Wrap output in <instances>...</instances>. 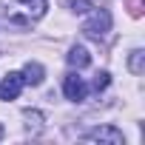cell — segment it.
Here are the masks:
<instances>
[{"mask_svg": "<svg viewBox=\"0 0 145 145\" xmlns=\"http://www.w3.org/2000/svg\"><path fill=\"white\" fill-rule=\"evenodd\" d=\"M48 9V0H0V23L26 29L37 23Z\"/></svg>", "mask_w": 145, "mask_h": 145, "instance_id": "obj_1", "label": "cell"}, {"mask_svg": "<svg viewBox=\"0 0 145 145\" xmlns=\"http://www.w3.org/2000/svg\"><path fill=\"white\" fill-rule=\"evenodd\" d=\"M83 31L88 34V37H105L108 31H111V14L105 12V9H94L91 14H88V20L83 23Z\"/></svg>", "mask_w": 145, "mask_h": 145, "instance_id": "obj_2", "label": "cell"}, {"mask_svg": "<svg viewBox=\"0 0 145 145\" xmlns=\"http://www.w3.org/2000/svg\"><path fill=\"white\" fill-rule=\"evenodd\" d=\"M23 86H26L23 74H17V71H9V74L0 80V100H17L20 91H23Z\"/></svg>", "mask_w": 145, "mask_h": 145, "instance_id": "obj_3", "label": "cell"}, {"mask_svg": "<svg viewBox=\"0 0 145 145\" xmlns=\"http://www.w3.org/2000/svg\"><path fill=\"white\" fill-rule=\"evenodd\" d=\"M63 91H65L68 100H74V103H83L86 94H88L83 77H77V74H65V80H63Z\"/></svg>", "mask_w": 145, "mask_h": 145, "instance_id": "obj_4", "label": "cell"}, {"mask_svg": "<svg viewBox=\"0 0 145 145\" xmlns=\"http://www.w3.org/2000/svg\"><path fill=\"white\" fill-rule=\"evenodd\" d=\"M86 139H97V142H111V145H120L122 142V131H117L114 125H103V128H94L86 134Z\"/></svg>", "mask_w": 145, "mask_h": 145, "instance_id": "obj_5", "label": "cell"}, {"mask_svg": "<svg viewBox=\"0 0 145 145\" xmlns=\"http://www.w3.org/2000/svg\"><path fill=\"white\" fill-rule=\"evenodd\" d=\"M68 65H74V68H86L88 63H91V54L83 48V46H71V51H68Z\"/></svg>", "mask_w": 145, "mask_h": 145, "instance_id": "obj_6", "label": "cell"}, {"mask_svg": "<svg viewBox=\"0 0 145 145\" xmlns=\"http://www.w3.org/2000/svg\"><path fill=\"white\" fill-rule=\"evenodd\" d=\"M43 65L40 63H26V68H23V80L29 83V86H40L43 83Z\"/></svg>", "mask_w": 145, "mask_h": 145, "instance_id": "obj_7", "label": "cell"}, {"mask_svg": "<svg viewBox=\"0 0 145 145\" xmlns=\"http://www.w3.org/2000/svg\"><path fill=\"white\" fill-rule=\"evenodd\" d=\"M142 60H145V51H131V60H128V68H131V74H142V71H145V65H142Z\"/></svg>", "mask_w": 145, "mask_h": 145, "instance_id": "obj_8", "label": "cell"}, {"mask_svg": "<svg viewBox=\"0 0 145 145\" xmlns=\"http://www.w3.org/2000/svg\"><path fill=\"white\" fill-rule=\"evenodd\" d=\"M108 83H111L108 71H100V74L94 77V91H103V88H108Z\"/></svg>", "mask_w": 145, "mask_h": 145, "instance_id": "obj_9", "label": "cell"}, {"mask_svg": "<svg viewBox=\"0 0 145 145\" xmlns=\"http://www.w3.org/2000/svg\"><path fill=\"white\" fill-rule=\"evenodd\" d=\"M125 3H128L131 17H139V14H142V0H125Z\"/></svg>", "mask_w": 145, "mask_h": 145, "instance_id": "obj_10", "label": "cell"}, {"mask_svg": "<svg viewBox=\"0 0 145 145\" xmlns=\"http://www.w3.org/2000/svg\"><path fill=\"white\" fill-rule=\"evenodd\" d=\"M71 9H74V12H88L91 3H88V0H71Z\"/></svg>", "mask_w": 145, "mask_h": 145, "instance_id": "obj_11", "label": "cell"}, {"mask_svg": "<svg viewBox=\"0 0 145 145\" xmlns=\"http://www.w3.org/2000/svg\"><path fill=\"white\" fill-rule=\"evenodd\" d=\"M0 139H3V125H0Z\"/></svg>", "mask_w": 145, "mask_h": 145, "instance_id": "obj_12", "label": "cell"}]
</instances>
